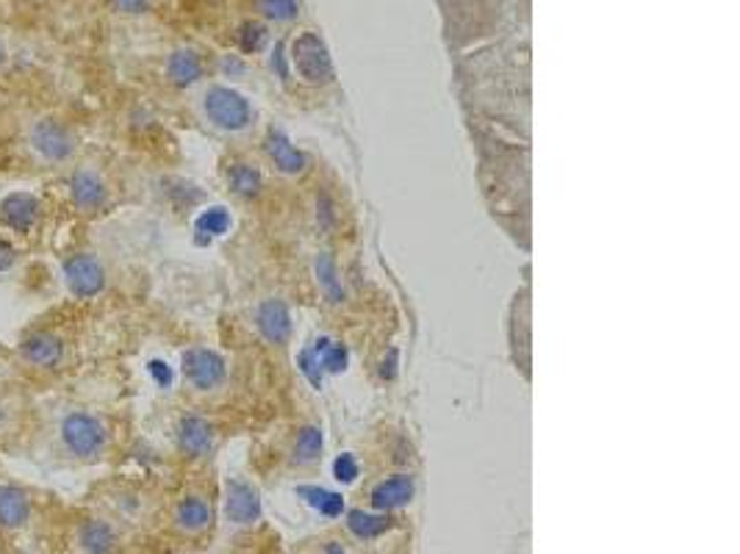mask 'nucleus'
I'll return each instance as SVG.
<instances>
[{"mask_svg": "<svg viewBox=\"0 0 740 554\" xmlns=\"http://www.w3.org/2000/svg\"><path fill=\"white\" fill-rule=\"evenodd\" d=\"M264 42V29L256 23H247L245 29H242V51H258Z\"/></svg>", "mask_w": 740, "mask_h": 554, "instance_id": "obj_30", "label": "nucleus"}, {"mask_svg": "<svg viewBox=\"0 0 740 554\" xmlns=\"http://www.w3.org/2000/svg\"><path fill=\"white\" fill-rule=\"evenodd\" d=\"M203 73V64H200V56L194 51H175L167 62V75H170L172 84L178 86H189L200 78Z\"/></svg>", "mask_w": 740, "mask_h": 554, "instance_id": "obj_17", "label": "nucleus"}, {"mask_svg": "<svg viewBox=\"0 0 740 554\" xmlns=\"http://www.w3.org/2000/svg\"><path fill=\"white\" fill-rule=\"evenodd\" d=\"M3 53H7V51H3V45H0V62H3Z\"/></svg>", "mask_w": 740, "mask_h": 554, "instance_id": "obj_35", "label": "nucleus"}, {"mask_svg": "<svg viewBox=\"0 0 740 554\" xmlns=\"http://www.w3.org/2000/svg\"><path fill=\"white\" fill-rule=\"evenodd\" d=\"M230 186H234L239 195H256L258 186H261V175H258V170H253V166L247 164H234L230 166Z\"/></svg>", "mask_w": 740, "mask_h": 554, "instance_id": "obj_26", "label": "nucleus"}, {"mask_svg": "<svg viewBox=\"0 0 740 554\" xmlns=\"http://www.w3.org/2000/svg\"><path fill=\"white\" fill-rule=\"evenodd\" d=\"M328 554H344V552H342V546H336V543H331V546H328Z\"/></svg>", "mask_w": 740, "mask_h": 554, "instance_id": "obj_34", "label": "nucleus"}, {"mask_svg": "<svg viewBox=\"0 0 740 554\" xmlns=\"http://www.w3.org/2000/svg\"><path fill=\"white\" fill-rule=\"evenodd\" d=\"M23 358L42 369H51L62 360V341L53 333H31L23 341Z\"/></svg>", "mask_w": 740, "mask_h": 554, "instance_id": "obj_13", "label": "nucleus"}, {"mask_svg": "<svg viewBox=\"0 0 740 554\" xmlns=\"http://www.w3.org/2000/svg\"><path fill=\"white\" fill-rule=\"evenodd\" d=\"M317 278H320L322 289H325V294L331 297V303H339V300L344 297L342 283H339V274H336V263H333V258L325 256V252L317 258Z\"/></svg>", "mask_w": 740, "mask_h": 554, "instance_id": "obj_23", "label": "nucleus"}, {"mask_svg": "<svg viewBox=\"0 0 740 554\" xmlns=\"http://www.w3.org/2000/svg\"><path fill=\"white\" fill-rule=\"evenodd\" d=\"M450 51L511 40L530 25V0H436Z\"/></svg>", "mask_w": 740, "mask_h": 554, "instance_id": "obj_1", "label": "nucleus"}, {"mask_svg": "<svg viewBox=\"0 0 740 554\" xmlns=\"http://www.w3.org/2000/svg\"><path fill=\"white\" fill-rule=\"evenodd\" d=\"M347 524L358 537H377L380 532L388 530V519H383V515L361 513V510H353V513H350Z\"/></svg>", "mask_w": 740, "mask_h": 554, "instance_id": "obj_25", "label": "nucleus"}, {"mask_svg": "<svg viewBox=\"0 0 740 554\" xmlns=\"http://www.w3.org/2000/svg\"><path fill=\"white\" fill-rule=\"evenodd\" d=\"M14 258H18L14 247L9 245V241L3 239V236H0V272H7V269L14 263Z\"/></svg>", "mask_w": 740, "mask_h": 554, "instance_id": "obj_33", "label": "nucleus"}, {"mask_svg": "<svg viewBox=\"0 0 740 554\" xmlns=\"http://www.w3.org/2000/svg\"><path fill=\"white\" fill-rule=\"evenodd\" d=\"M205 115L214 126L225 128V131H242L253 122V109L247 104L245 95L228 86H211L205 91Z\"/></svg>", "mask_w": 740, "mask_h": 554, "instance_id": "obj_2", "label": "nucleus"}, {"mask_svg": "<svg viewBox=\"0 0 740 554\" xmlns=\"http://www.w3.org/2000/svg\"><path fill=\"white\" fill-rule=\"evenodd\" d=\"M267 155L283 175H297V172L305 166V155H302L300 150L289 142V137L280 131H272L267 137Z\"/></svg>", "mask_w": 740, "mask_h": 554, "instance_id": "obj_14", "label": "nucleus"}, {"mask_svg": "<svg viewBox=\"0 0 740 554\" xmlns=\"http://www.w3.org/2000/svg\"><path fill=\"white\" fill-rule=\"evenodd\" d=\"M31 148L47 161H64L73 155L75 137L67 126L56 120H40L31 128Z\"/></svg>", "mask_w": 740, "mask_h": 554, "instance_id": "obj_7", "label": "nucleus"}, {"mask_svg": "<svg viewBox=\"0 0 740 554\" xmlns=\"http://www.w3.org/2000/svg\"><path fill=\"white\" fill-rule=\"evenodd\" d=\"M194 230H197L200 245L211 241L214 236H225L230 230V214L225 211L223 206L208 208V211H203L197 217V222H194Z\"/></svg>", "mask_w": 740, "mask_h": 554, "instance_id": "obj_21", "label": "nucleus"}, {"mask_svg": "<svg viewBox=\"0 0 740 554\" xmlns=\"http://www.w3.org/2000/svg\"><path fill=\"white\" fill-rule=\"evenodd\" d=\"M410 499H414V477L408 475H397L392 477V480H383L380 486H375V491H372V504H375L377 510L403 508V504H408Z\"/></svg>", "mask_w": 740, "mask_h": 554, "instance_id": "obj_12", "label": "nucleus"}, {"mask_svg": "<svg viewBox=\"0 0 740 554\" xmlns=\"http://www.w3.org/2000/svg\"><path fill=\"white\" fill-rule=\"evenodd\" d=\"M69 197H73L75 208L81 211H97L106 203V183L89 170H78L69 181Z\"/></svg>", "mask_w": 740, "mask_h": 554, "instance_id": "obj_9", "label": "nucleus"}, {"mask_svg": "<svg viewBox=\"0 0 740 554\" xmlns=\"http://www.w3.org/2000/svg\"><path fill=\"white\" fill-rule=\"evenodd\" d=\"M78 543L86 554H109L115 546V532L103 521H86L78 532Z\"/></svg>", "mask_w": 740, "mask_h": 554, "instance_id": "obj_18", "label": "nucleus"}, {"mask_svg": "<svg viewBox=\"0 0 740 554\" xmlns=\"http://www.w3.org/2000/svg\"><path fill=\"white\" fill-rule=\"evenodd\" d=\"M300 372L305 374L308 383L313 385V389H322V366L320 360H317V355H313V349H305V352H300Z\"/></svg>", "mask_w": 740, "mask_h": 554, "instance_id": "obj_28", "label": "nucleus"}, {"mask_svg": "<svg viewBox=\"0 0 740 554\" xmlns=\"http://www.w3.org/2000/svg\"><path fill=\"white\" fill-rule=\"evenodd\" d=\"M31 502L25 497V491L14 486H0V526L14 530V526H23L29 521Z\"/></svg>", "mask_w": 740, "mask_h": 554, "instance_id": "obj_15", "label": "nucleus"}, {"mask_svg": "<svg viewBox=\"0 0 740 554\" xmlns=\"http://www.w3.org/2000/svg\"><path fill=\"white\" fill-rule=\"evenodd\" d=\"M333 475H336L339 482H355V477H358V460H355L353 455H339L336 464H333Z\"/></svg>", "mask_w": 740, "mask_h": 554, "instance_id": "obj_29", "label": "nucleus"}, {"mask_svg": "<svg viewBox=\"0 0 740 554\" xmlns=\"http://www.w3.org/2000/svg\"><path fill=\"white\" fill-rule=\"evenodd\" d=\"M291 64L308 84H325L333 78V62L320 34L305 31L291 45Z\"/></svg>", "mask_w": 740, "mask_h": 554, "instance_id": "obj_3", "label": "nucleus"}, {"mask_svg": "<svg viewBox=\"0 0 740 554\" xmlns=\"http://www.w3.org/2000/svg\"><path fill=\"white\" fill-rule=\"evenodd\" d=\"M62 441L73 455L95 457L106 444V427L89 413H69L62 422Z\"/></svg>", "mask_w": 740, "mask_h": 554, "instance_id": "obj_4", "label": "nucleus"}, {"mask_svg": "<svg viewBox=\"0 0 740 554\" xmlns=\"http://www.w3.org/2000/svg\"><path fill=\"white\" fill-rule=\"evenodd\" d=\"M153 0H115V7L126 14H142Z\"/></svg>", "mask_w": 740, "mask_h": 554, "instance_id": "obj_32", "label": "nucleus"}, {"mask_svg": "<svg viewBox=\"0 0 740 554\" xmlns=\"http://www.w3.org/2000/svg\"><path fill=\"white\" fill-rule=\"evenodd\" d=\"M36 217H40V200L29 195V192H14V195H9L7 200L0 203V219H3V225L18 230V233L34 228Z\"/></svg>", "mask_w": 740, "mask_h": 554, "instance_id": "obj_8", "label": "nucleus"}, {"mask_svg": "<svg viewBox=\"0 0 740 554\" xmlns=\"http://www.w3.org/2000/svg\"><path fill=\"white\" fill-rule=\"evenodd\" d=\"M150 374H153V380L161 385V389H170L172 385V369L164 363V360H153V363H150Z\"/></svg>", "mask_w": 740, "mask_h": 554, "instance_id": "obj_31", "label": "nucleus"}, {"mask_svg": "<svg viewBox=\"0 0 740 554\" xmlns=\"http://www.w3.org/2000/svg\"><path fill=\"white\" fill-rule=\"evenodd\" d=\"M181 366L189 383L200 391L217 389L225 380V360L211 349H189L183 352Z\"/></svg>", "mask_w": 740, "mask_h": 554, "instance_id": "obj_6", "label": "nucleus"}, {"mask_svg": "<svg viewBox=\"0 0 740 554\" xmlns=\"http://www.w3.org/2000/svg\"><path fill=\"white\" fill-rule=\"evenodd\" d=\"M228 519L236 524H253V521L261 515V499H258L256 488H250L247 482H228Z\"/></svg>", "mask_w": 740, "mask_h": 554, "instance_id": "obj_10", "label": "nucleus"}, {"mask_svg": "<svg viewBox=\"0 0 740 554\" xmlns=\"http://www.w3.org/2000/svg\"><path fill=\"white\" fill-rule=\"evenodd\" d=\"M261 12L269 20L286 23V20H294L300 14V0H261Z\"/></svg>", "mask_w": 740, "mask_h": 554, "instance_id": "obj_27", "label": "nucleus"}, {"mask_svg": "<svg viewBox=\"0 0 740 554\" xmlns=\"http://www.w3.org/2000/svg\"><path fill=\"white\" fill-rule=\"evenodd\" d=\"M175 519L183 530H203V526L211 524V508L203 502V499L189 497L178 504Z\"/></svg>", "mask_w": 740, "mask_h": 554, "instance_id": "obj_22", "label": "nucleus"}, {"mask_svg": "<svg viewBox=\"0 0 740 554\" xmlns=\"http://www.w3.org/2000/svg\"><path fill=\"white\" fill-rule=\"evenodd\" d=\"M297 493H300V497L305 499L313 510H320L322 515H328V519L342 515V510H344L342 493H333V491H328V488H317V486H300L297 488Z\"/></svg>", "mask_w": 740, "mask_h": 554, "instance_id": "obj_19", "label": "nucleus"}, {"mask_svg": "<svg viewBox=\"0 0 740 554\" xmlns=\"http://www.w3.org/2000/svg\"><path fill=\"white\" fill-rule=\"evenodd\" d=\"M178 444L186 455H205L211 449V427L205 419L186 416L178 424Z\"/></svg>", "mask_w": 740, "mask_h": 554, "instance_id": "obj_16", "label": "nucleus"}, {"mask_svg": "<svg viewBox=\"0 0 740 554\" xmlns=\"http://www.w3.org/2000/svg\"><path fill=\"white\" fill-rule=\"evenodd\" d=\"M64 281H67L69 292L75 297H95L106 286V272H103V263L97 261L89 252H78V256L67 258L64 261Z\"/></svg>", "mask_w": 740, "mask_h": 554, "instance_id": "obj_5", "label": "nucleus"}, {"mask_svg": "<svg viewBox=\"0 0 740 554\" xmlns=\"http://www.w3.org/2000/svg\"><path fill=\"white\" fill-rule=\"evenodd\" d=\"M313 355H317V360H320L322 372H328V374H342L350 363L347 347L331 341V338H320L317 347H313Z\"/></svg>", "mask_w": 740, "mask_h": 554, "instance_id": "obj_20", "label": "nucleus"}, {"mask_svg": "<svg viewBox=\"0 0 740 554\" xmlns=\"http://www.w3.org/2000/svg\"><path fill=\"white\" fill-rule=\"evenodd\" d=\"M322 452V433L317 427H302L297 433V444H294V457L300 464H311L317 460Z\"/></svg>", "mask_w": 740, "mask_h": 554, "instance_id": "obj_24", "label": "nucleus"}, {"mask_svg": "<svg viewBox=\"0 0 740 554\" xmlns=\"http://www.w3.org/2000/svg\"><path fill=\"white\" fill-rule=\"evenodd\" d=\"M258 330L269 344H283L291 333V314L280 300H269L258 308Z\"/></svg>", "mask_w": 740, "mask_h": 554, "instance_id": "obj_11", "label": "nucleus"}]
</instances>
